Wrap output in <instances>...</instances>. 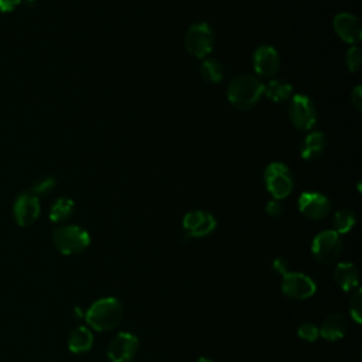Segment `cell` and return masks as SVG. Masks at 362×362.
Here are the masks:
<instances>
[{
    "mask_svg": "<svg viewBox=\"0 0 362 362\" xmlns=\"http://www.w3.org/2000/svg\"><path fill=\"white\" fill-rule=\"evenodd\" d=\"M264 93V85L252 75L243 74L233 78L228 86V99L236 109L253 107Z\"/></svg>",
    "mask_w": 362,
    "mask_h": 362,
    "instance_id": "cell-2",
    "label": "cell"
},
{
    "mask_svg": "<svg viewBox=\"0 0 362 362\" xmlns=\"http://www.w3.org/2000/svg\"><path fill=\"white\" fill-rule=\"evenodd\" d=\"M337 35L346 44H358L362 38V24L359 18L351 13H339L332 21Z\"/></svg>",
    "mask_w": 362,
    "mask_h": 362,
    "instance_id": "cell-13",
    "label": "cell"
},
{
    "mask_svg": "<svg viewBox=\"0 0 362 362\" xmlns=\"http://www.w3.org/2000/svg\"><path fill=\"white\" fill-rule=\"evenodd\" d=\"M214 44V31L208 23H194L185 33V49L195 58H205L212 51Z\"/></svg>",
    "mask_w": 362,
    "mask_h": 362,
    "instance_id": "cell-5",
    "label": "cell"
},
{
    "mask_svg": "<svg viewBox=\"0 0 362 362\" xmlns=\"http://www.w3.org/2000/svg\"><path fill=\"white\" fill-rule=\"evenodd\" d=\"M311 252L317 262L329 264L339 257L342 252V239L335 230H322L314 238Z\"/></svg>",
    "mask_w": 362,
    "mask_h": 362,
    "instance_id": "cell-7",
    "label": "cell"
},
{
    "mask_svg": "<svg viewBox=\"0 0 362 362\" xmlns=\"http://www.w3.org/2000/svg\"><path fill=\"white\" fill-rule=\"evenodd\" d=\"M351 103L356 110L362 109V89L359 85H356L351 92Z\"/></svg>",
    "mask_w": 362,
    "mask_h": 362,
    "instance_id": "cell-28",
    "label": "cell"
},
{
    "mask_svg": "<svg viewBox=\"0 0 362 362\" xmlns=\"http://www.w3.org/2000/svg\"><path fill=\"white\" fill-rule=\"evenodd\" d=\"M272 266H273V269H274L277 273H280L281 276L288 272V262H287V259H284V257H276V259L273 260V264H272Z\"/></svg>",
    "mask_w": 362,
    "mask_h": 362,
    "instance_id": "cell-30",
    "label": "cell"
},
{
    "mask_svg": "<svg viewBox=\"0 0 362 362\" xmlns=\"http://www.w3.org/2000/svg\"><path fill=\"white\" fill-rule=\"evenodd\" d=\"M297 334L301 339H304L307 342H314L320 337V329L314 322H303L298 327Z\"/></svg>",
    "mask_w": 362,
    "mask_h": 362,
    "instance_id": "cell-26",
    "label": "cell"
},
{
    "mask_svg": "<svg viewBox=\"0 0 362 362\" xmlns=\"http://www.w3.org/2000/svg\"><path fill=\"white\" fill-rule=\"evenodd\" d=\"M93 345V335L86 327H76L69 332L68 348L72 354H86Z\"/></svg>",
    "mask_w": 362,
    "mask_h": 362,
    "instance_id": "cell-18",
    "label": "cell"
},
{
    "mask_svg": "<svg viewBox=\"0 0 362 362\" xmlns=\"http://www.w3.org/2000/svg\"><path fill=\"white\" fill-rule=\"evenodd\" d=\"M355 215L348 211V209H341L338 211L335 215H334V221H332V225H334V230L338 233V235H342V233H348L354 226H355Z\"/></svg>",
    "mask_w": 362,
    "mask_h": 362,
    "instance_id": "cell-22",
    "label": "cell"
},
{
    "mask_svg": "<svg viewBox=\"0 0 362 362\" xmlns=\"http://www.w3.org/2000/svg\"><path fill=\"white\" fill-rule=\"evenodd\" d=\"M199 71L202 78L209 83H218L223 78V65L215 58L204 59L199 66Z\"/></svg>",
    "mask_w": 362,
    "mask_h": 362,
    "instance_id": "cell-21",
    "label": "cell"
},
{
    "mask_svg": "<svg viewBox=\"0 0 362 362\" xmlns=\"http://www.w3.org/2000/svg\"><path fill=\"white\" fill-rule=\"evenodd\" d=\"M83 317L93 329L110 331L120 324L123 318V305L115 297H103L96 300Z\"/></svg>",
    "mask_w": 362,
    "mask_h": 362,
    "instance_id": "cell-1",
    "label": "cell"
},
{
    "mask_svg": "<svg viewBox=\"0 0 362 362\" xmlns=\"http://www.w3.org/2000/svg\"><path fill=\"white\" fill-rule=\"evenodd\" d=\"M52 243L62 255L82 253L90 243V236L86 229L78 225H64L54 230Z\"/></svg>",
    "mask_w": 362,
    "mask_h": 362,
    "instance_id": "cell-3",
    "label": "cell"
},
{
    "mask_svg": "<svg viewBox=\"0 0 362 362\" xmlns=\"http://www.w3.org/2000/svg\"><path fill=\"white\" fill-rule=\"evenodd\" d=\"M270 100L281 103L293 96V86L284 79H273L264 86V93Z\"/></svg>",
    "mask_w": 362,
    "mask_h": 362,
    "instance_id": "cell-19",
    "label": "cell"
},
{
    "mask_svg": "<svg viewBox=\"0 0 362 362\" xmlns=\"http://www.w3.org/2000/svg\"><path fill=\"white\" fill-rule=\"evenodd\" d=\"M345 64H346V68L351 72H358L361 69V66H362V55H361V49L358 47H351L346 51Z\"/></svg>",
    "mask_w": 362,
    "mask_h": 362,
    "instance_id": "cell-24",
    "label": "cell"
},
{
    "mask_svg": "<svg viewBox=\"0 0 362 362\" xmlns=\"http://www.w3.org/2000/svg\"><path fill=\"white\" fill-rule=\"evenodd\" d=\"M139 351V339L130 332H119L113 337L107 346V358L110 362H132Z\"/></svg>",
    "mask_w": 362,
    "mask_h": 362,
    "instance_id": "cell-10",
    "label": "cell"
},
{
    "mask_svg": "<svg viewBox=\"0 0 362 362\" xmlns=\"http://www.w3.org/2000/svg\"><path fill=\"white\" fill-rule=\"evenodd\" d=\"M349 313L352 320L356 324L362 322V293L361 290L355 291L349 300Z\"/></svg>",
    "mask_w": 362,
    "mask_h": 362,
    "instance_id": "cell-25",
    "label": "cell"
},
{
    "mask_svg": "<svg viewBox=\"0 0 362 362\" xmlns=\"http://www.w3.org/2000/svg\"><path fill=\"white\" fill-rule=\"evenodd\" d=\"M21 3L23 0H0V13H11Z\"/></svg>",
    "mask_w": 362,
    "mask_h": 362,
    "instance_id": "cell-29",
    "label": "cell"
},
{
    "mask_svg": "<svg viewBox=\"0 0 362 362\" xmlns=\"http://www.w3.org/2000/svg\"><path fill=\"white\" fill-rule=\"evenodd\" d=\"M266 214L270 215V216H280L283 214V205L280 204L279 199H270L267 204H266Z\"/></svg>",
    "mask_w": 362,
    "mask_h": 362,
    "instance_id": "cell-27",
    "label": "cell"
},
{
    "mask_svg": "<svg viewBox=\"0 0 362 362\" xmlns=\"http://www.w3.org/2000/svg\"><path fill=\"white\" fill-rule=\"evenodd\" d=\"M253 68L260 76H273L280 69V57L274 47L262 45L257 47L252 57Z\"/></svg>",
    "mask_w": 362,
    "mask_h": 362,
    "instance_id": "cell-14",
    "label": "cell"
},
{
    "mask_svg": "<svg viewBox=\"0 0 362 362\" xmlns=\"http://www.w3.org/2000/svg\"><path fill=\"white\" fill-rule=\"evenodd\" d=\"M74 212V201L71 198L66 197H61L58 198L49 208V219L55 223L64 222L66 221Z\"/></svg>",
    "mask_w": 362,
    "mask_h": 362,
    "instance_id": "cell-20",
    "label": "cell"
},
{
    "mask_svg": "<svg viewBox=\"0 0 362 362\" xmlns=\"http://www.w3.org/2000/svg\"><path fill=\"white\" fill-rule=\"evenodd\" d=\"M182 228L188 238H204L216 228V219L206 211H191L182 219Z\"/></svg>",
    "mask_w": 362,
    "mask_h": 362,
    "instance_id": "cell-12",
    "label": "cell"
},
{
    "mask_svg": "<svg viewBox=\"0 0 362 362\" xmlns=\"http://www.w3.org/2000/svg\"><path fill=\"white\" fill-rule=\"evenodd\" d=\"M264 184L270 195L280 201L291 194L294 180L286 164L274 161L270 163L264 170Z\"/></svg>",
    "mask_w": 362,
    "mask_h": 362,
    "instance_id": "cell-4",
    "label": "cell"
},
{
    "mask_svg": "<svg viewBox=\"0 0 362 362\" xmlns=\"http://www.w3.org/2000/svg\"><path fill=\"white\" fill-rule=\"evenodd\" d=\"M317 290L314 280L298 272H287L283 274L281 291L286 297L291 300H305L310 298Z\"/></svg>",
    "mask_w": 362,
    "mask_h": 362,
    "instance_id": "cell-8",
    "label": "cell"
},
{
    "mask_svg": "<svg viewBox=\"0 0 362 362\" xmlns=\"http://www.w3.org/2000/svg\"><path fill=\"white\" fill-rule=\"evenodd\" d=\"M325 146H327L325 134L321 132H311L303 139V143L300 147L301 157L307 161L315 160L322 154V151L325 150Z\"/></svg>",
    "mask_w": 362,
    "mask_h": 362,
    "instance_id": "cell-17",
    "label": "cell"
},
{
    "mask_svg": "<svg viewBox=\"0 0 362 362\" xmlns=\"http://www.w3.org/2000/svg\"><path fill=\"white\" fill-rule=\"evenodd\" d=\"M195 362H214V361L209 359V358H206V356H199Z\"/></svg>",
    "mask_w": 362,
    "mask_h": 362,
    "instance_id": "cell-31",
    "label": "cell"
},
{
    "mask_svg": "<svg viewBox=\"0 0 362 362\" xmlns=\"http://www.w3.org/2000/svg\"><path fill=\"white\" fill-rule=\"evenodd\" d=\"M334 281L344 291L354 290L359 283V273H358L356 266L349 262L338 263L334 270Z\"/></svg>",
    "mask_w": 362,
    "mask_h": 362,
    "instance_id": "cell-16",
    "label": "cell"
},
{
    "mask_svg": "<svg viewBox=\"0 0 362 362\" xmlns=\"http://www.w3.org/2000/svg\"><path fill=\"white\" fill-rule=\"evenodd\" d=\"M288 117L298 130L313 129L317 123V109L314 102L307 95H293L288 105Z\"/></svg>",
    "mask_w": 362,
    "mask_h": 362,
    "instance_id": "cell-6",
    "label": "cell"
},
{
    "mask_svg": "<svg viewBox=\"0 0 362 362\" xmlns=\"http://www.w3.org/2000/svg\"><path fill=\"white\" fill-rule=\"evenodd\" d=\"M57 187V180L54 177H44L38 181H35L33 184V188H31V192L35 195V197H40V195H48L49 192H52Z\"/></svg>",
    "mask_w": 362,
    "mask_h": 362,
    "instance_id": "cell-23",
    "label": "cell"
},
{
    "mask_svg": "<svg viewBox=\"0 0 362 362\" xmlns=\"http://www.w3.org/2000/svg\"><path fill=\"white\" fill-rule=\"evenodd\" d=\"M41 205L33 192H20L13 202V218L17 225L31 226L40 216Z\"/></svg>",
    "mask_w": 362,
    "mask_h": 362,
    "instance_id": "cell-9",
    "label": "cell"
},
{
    "mask_svg": "<svg viewBox=\"0 0 362 362\" xmlns=\"http://www.w3.org/2000/svg\"><path fill=\"white\" fill-rule=\"evenodd\" d=\"M320 329V335L327 339V341H338L344 338V335L348 331V320L339 314V313H332L325 317L322 321Z\"/></svg>",
    "mask_w": 362,
    "mask_h": 362,
    "instance_id": "cell-15",
    "label": "cell"
},
{
    "mask_svg": "<svg viewBox=\"0 0 362 362\" xmlns=\"http://www.w3.org/2000/svg\"><path fill=\"white\" fill-rule=\"evenodd\" d=\"M298 209L305 218L321 221L325 219L331 212V202L321 192L307 191L298 197Z\"/></svg>",
    "mask_w": 362,
    "mask_h": 362,
    "instance_id": "cell-11",
    "label": "cell"
}]
</instances>
